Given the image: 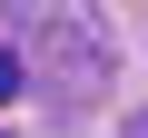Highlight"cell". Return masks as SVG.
<instances>
[{"label":"cell","instance_id":"cell-1","mask_svg":"<svg viewBox=\"0 0 148 138\" xmlns=\"http://www.w3.org/2000/svg\"><path fill=\"white\" fill-rule=\"evenodd\" d=\"M20 89H30V59H20V49H0V99H20Z\"/></svg>","mask_w":148,"mask_h":138}]
</instances>
